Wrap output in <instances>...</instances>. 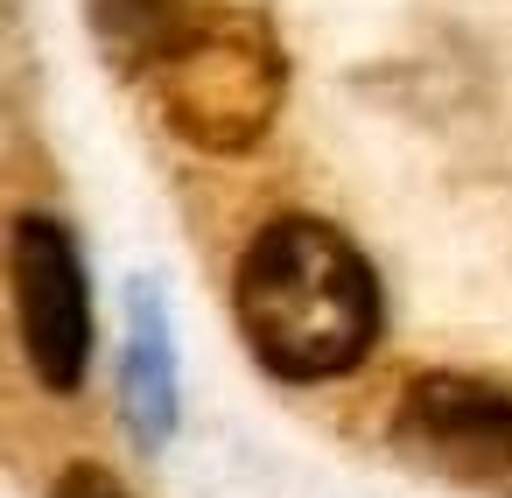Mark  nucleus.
<instances>
[{
	"instance_id": "4",
	"label": "nucleus",
	"mask_w": 512,
	"mask_h": 498,
	"mask_svg": "<svg viewBox=\"0 0 512 498\" xmlns=\"http://www.w3.org/2000/svg\"><path fill=\"white\" fill-rule=\"evenodd\" d=\"M393 449L449 484L512 498V393L463 372H421L400 393Z\"/></svg>"
},
{
	"instance_id": "7",
	"label": "nucleus",
	"mask_w": 512,
	"mask_h": 498,
	"mask_svg": "<svg viewBox=\"0 0 512 498\" xmlns=\"http://www.w3.org/2000/svg\"><path fill=\"white\" fill-rule=\"evenodd\" d=\"M57 498H127V484L113 470H99V463H71L57 477Z\"/></svg>"
},
{
	"instance_id": "1",
	"label": "nucleus",
	"mask_w": 512,
	"mask_h": 498,
	"mask_svg": "<svg viewBox=\"0 0 512 498\" xmlns=\"http://www.w3.org/2000/svg\"><path fill=\"white\" fill-rule=\"evenodd\" d=\"M232 316L260 372L288 386L344 379L379 344V274L337 225L288 211L239 253Z\"/></svg>"
},
{
	"instance_id": "5",
	"label": "nucleus",
	"mask_w": 512,
	"mask_h": 498,
	"mask_svg": "<svg viewBox=\"0 0 512 498\" xmlns=\"http://www.w3.org/2000/svg\"><path fill=\"white\" fill-rule=\"evenodd\" d=\"M120 400L141 442H169L176 428V351L169 323L148 288H134V323H127V358H120Z\"/></svg>"
},
{
	"instance_id": "6",
	"label": "nucleus",
	"mask_w": 512,
	"mask_h": 498,
	"mask_svg": "<svg viewBox=\"0 0 512 498\" xmlns=\"http://www.w3.org/2000/svg\"><path fill=\"white\" fill-rule=\"evenodd\" d=\"M92 8V36L99 50L120 64V71H141V64H162L169 43L183 36V0H85Z\"/></svg>"
},
{
	"instance_id": "3",
	"label": "nucleus",
	"mask_w": 512,
	"mask_h": 498,
	"mask_svg": "<svg viewBox=\"0 0 512 498\" xmlns=\"http://www.w3.org/2000/svg\"><path fill=\"white\" fill-rule=\"evenodd\" d=\"M8 288H15V330L50 393H78L92 365V288L78 239L50 211H22L8 239Z\"/></svg>"
},
{
	"instance_id": "2",
	"label": "nucleus",
	"mask_w": 512,
	"mask_h": 498,
	"mask_svg": "<svg viewBox=\"0 0 512 498\" xmlns=\"http://www.w3.org/2000/svg\"><path fill=\"white\" fill-rule=\"evenodd\" d=\"M169 127L204 155H246L267 141L288 99V57L267 15L253 8H204L183 22L169 57L155 64Z\"/></svg>"
}]
</instances>
